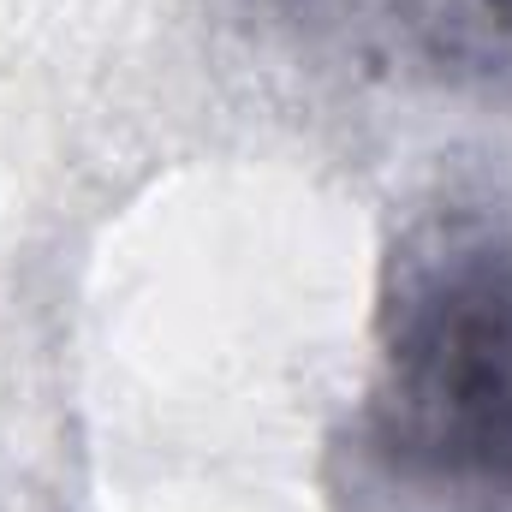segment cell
<instances>
[{
	"label": "cell",
	"instance_id": "1",
	"mask_svg": "<svg viewBox=\"0 0 512 512\" xmlns=\"http://www.w3.org/2000/svg\"><path fill=\"white\" fill-rule=\"evenodd\" d=\"M340 512H512V203L417 215L382 256L370 370L328 441Z\"/></svg>",
	"mask_w": 512,
	"mask_h": 512
},
{
	"label": "cell",
	"instance_id": "2",
	"mask_svg": "<svg viewBox=\"0 0 512 512\" xmlns=\"http://www.w3.org/2000/svg\"><path fill=\"white\" fill-rule=\"evenodd\" d=\"M393 24L441 84L512 108V0H399Z\"/></svg>",
	"mask_w": 512,
	"mask_h": 512
}]
</instances>
